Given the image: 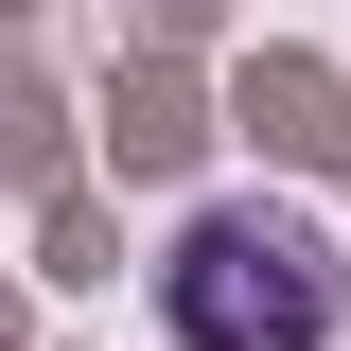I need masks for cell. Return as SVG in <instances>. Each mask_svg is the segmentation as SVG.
<instances>
[{"instance_id": "1", "label": "cell", "mask_w": 351, "mask_h": 351, "mask_svg": "<svg viewBox=\"0 0 351 351\" xmlns=\"http://www.w3.org/2000/svg\"><path fill=\"white\" fill-rule=\"evenodd\" d=\"M158 316H176L193 351H334L351 263L316 246L299 211H193L176 263H158Z\"/></svg>"}]
</instances>
